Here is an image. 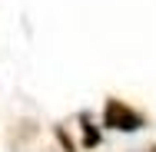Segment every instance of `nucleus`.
<instances>
[{"instance_id": "nucleus-1", "label": "nucleus", "mask_w": 156, "mask_h": 152, "mask_svg": "<svg viewBox=\"0 0 156 152\" xmlns=\"http://www.w3.org/2000/svg\"><path fill=\"white\" fill-rule=\"evenodd\" d=\"M103 126L106 129H116V132H136L146 126V116H140L133 106H126L123 99H106V109H103Z\"/></svg>"}, {"instance_id": "nucleus-2", "label": "nucleus", "mask_w": 156, "mask_h": 152, "mask_svg": "<svg viewBox=\"0 0 156 152\" xmlns=\"http://www.w3.org/2000/svg\"><path fill=\"white\" fill-rule=\"evenodd\" d=\"M80 126H83V146H87V149L100 146V129L93 126V119H90L87 113H80Z\"/></svg>"}, {"instance_id": "nucleus-3", "label": "nucleus", "mask_w": 156, "mask_h": 152, "mask_svg": "<svg viewBox=\"0 0 156 152\" xmlns=\"http://www.w3.org/2000/svg\"><path fill=\"white\" fill-rule=\"evenodd\" d=\"M57 142L63 146V152H76V149H73V139H70V132H66L63 126H57Z\"/></svg>"}, {"instance_id": "nucleus-4", "label": "nucleus", "mask_w": 156, "mask_h": 152, "mask_svg": "<svg viewBox=\"0 0 156 152\" xmlns=\"http://www.w3.org/2000/svg\"><path fill=\"white\" fill-rule=\"evenodd\" d=\"M150 152H156V146H153V149H150Z\"/></svg>"}]
</instances>
